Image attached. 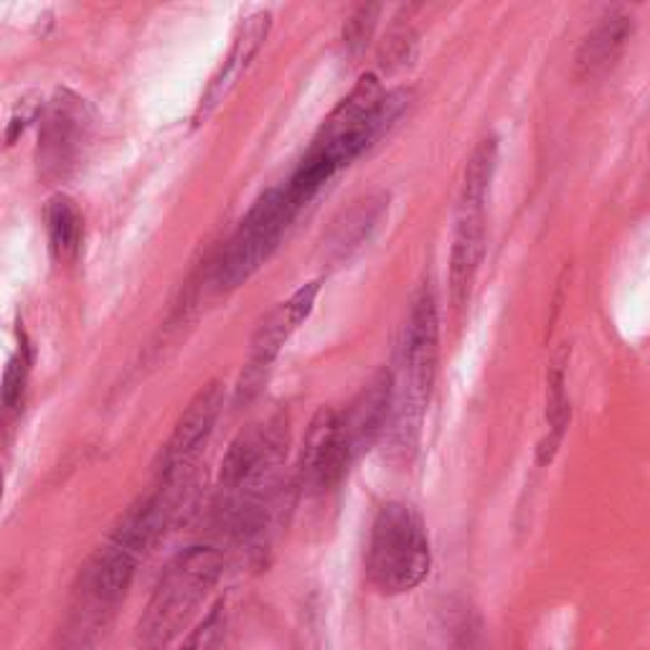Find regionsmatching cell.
I'll list each match as a JSON object with an SVG mask.
<instances>
[{
    "instance_id": "6da1fadb",
    "label": "cell",
    "mask_w": 650,
    "mask_h": 650,
    "mask_svg": "<svg viewBox=\"0 0 650 650\" xmlns=\"http://www.w3.org/2000/svg\"><path fill=\"white\" fill-rule=\"evenodd\" d=\"M437 359H440V313L435 290L425 283L412 298L397 364L391 368L395 397H391L387 440L391 452L402 460H412L417 450L422 422L433 395Z\"/></svg>"
},
{
    "instance_id": "7a4b0ae2",
    "label": "cell",
    "mask_w": 650,
    "mask_h": 650,
    "mask_svg": "<svg viewBox=\"0 0 650 650\" xmlns=\"http://www.w3.org/2000/svg\"><path fill=\"white\" fill-rule=\"evenodd\" d=\"M412 89L384 92L374 72L361 74L357 85L317 127L308 153L321 158L336 173L366 153L410 110Z\"/></svg>"
},
{
    "instance_id": "3957f363",
    "label": "cell",
    "mask_w": 650,
    "mask_h": 650,
    "mask_svg": "<svg viewBox=\"0 0 650 650\" xmlns=\"http://www.w3.org/2000/svg\"><path fill=\"white\" fill-rule=\"evenodd\" d=\"M224 574V557L214 547H188L165 566L135 627L142 650L168 648Z\"/></svg>"
},
{
    "instance_id": "277c9868",
    "label": "cell",
    "mask_w": 650,
    "mask_h": 650,
    "mask_svg": "<svg viewBox=\"0 0 650 650\" xmlns=\"http://www.w3.org/2000/svg\"><path fill=\"white\" fill-rule=\"evenodd\" d=\"M433 570L427 524L407 501H387L372 521L366 543V577L384 597L417 589Z\"/></svg>"
},
{
    "instance_id": "5b68a950",
    "label": "cell",
    "mask_w": 650,
    "mask_h": 650,
    "mask_svg": "<svg viewBox=\"0 0 650 650\" xmlns=\"http://www.w3.org/2000/svg\"><path fill=\"white\" fill-rule=\"evenodd\" d=\"M165 513L168 509H165L163 493H153L140 496L120 516L112 534L89 559L85 572V587L97 604L112 608L123 600L133 585L140 559L146 557L150 543L161 534Z\"/></svg>"
},
{
    "instance_id": "8992f818",
    "label": "cell",
    "mask_w": 650,
    "mask_h": 650,
    "mask_svg": "<svg viewBox=\"0 0 650 650\" xmlns=\"http://www.w3.org/2000/svg\"><path fill=\"white\" fill-rule=\"evenodd\" d=\"M300 209L285 184L267 188L237 224L222 249V257L216 260L214 285L218 290H234L245 285L270 260Z\"/></svg>"
},
{
    "instance_id": "52a82bcc",
    "label": "cell",
    "mask_w": 650,
    "mask_h": 650,
    "mask_svg": "<svg viewBox=\"0 0 650 650\" xmlns=\"http://www.w3.org/2000/svg\"><path fill=\"white\" fill-rule=\"evenodd\" d=\"M317 292H321V279L300 285L290 298L277 302L267 315L262 317L257 330L249 341V353L245 366H241L237 389H234V404L245 407L260 395L264 382L275 366L279 353H283L285 343L290 341V336L308 321L313 313Z\"/></svg>"
},
{
    "instance_id": "ba28073f",
    "label": "cell",
    "mask_w": 650,
    "mask_h": 650,
    "mask_svg": "<svg viewBox=\"0 0 650 650\" xmlns=\"http://www.w3.org/2000/svg\"><path fill=\"white\" fill-rule=\"evenodd\" d=\"M92 138V110L72 89H57L41 112L36 163L47 180H64L77 171Z\"/></svg>"
},
{
    "instance_id": "9c48e42d",
    "label": "cell",
    "mask_w": 650,
    "mask_h": 650,
    "mask_svg": "<svg viewBox=\"0 0 650 650\" xmlns=\"http://www.w3.org/2000/svg\"><path fill=\"white\" fill-rule=\"evenodd\" d=\"M353 455L349 437H346L343 417L334 407H321L310 420L305 440H302L298 483L310 496L328 493L341 486L349 473Z\"/></svg>"
},
{
    "instance_id": "30bf717a",
    "label": "cell",
    "mask_w": 650,
    "mask_h": 650,
    "mask_svg": "<svg viewBox=\"0 0 650 650\" xmlns=\"http://www.w3.org/2000/svg\"><path fill=\"white\" fill-rule=\"evenodd\" d=\"M224 407V384L222 382H209L196 391L191 402L186 404V410L180 412V417L173 427L168 442L163 445L161 450V463H158V473H161V480L173 483L184 475L203 445L214 433L218 414H222Z\"/></svg>"
},
{
    "instance_id": "8fae6325",
    "label": "cell",
    "mask_w": 650,
    "mask_h": 650,
    "mask_svg": "<svg viewBox=\"0 0 650 650\" xmlns=\"http://www.w3.org/2000/svg\"><path fill=\"white\" fill-rule=\"evenodd\" d=\"M270 28H272L270 11H257L249 18L241 21V26L237 28V36H234L229 47V54L224 57V62L216 66L214 74H211L209 85L203 87L199 102H196L193 125L207 123V120L214 115V110L224 102V97L232 92L241 74L247 72V66L252 64L257 51L262 49L264 41H267Z\"/></svg>"
},
{
    "instance_id": "7c38bea8",
    "label": "cell",
    "mask_w": 650,
    "mask_h": 650,
    "mask_svg": "<svg viewBox=\"0 0 650 650\" xmlns=\"http://www.w3.org/2000/svg\"><path fill=\"white\" fill-rule=\"evenodd\" d=\"M389 214V193L374 191L353 199L334 222L323 237V260L330 267H341L351 262L374 234L382 229L384 218Z\"/></svg>"
},
{
    "instance_id": "4fadbf2b",
    "label": "cell",
    "mask_w": 650,
    "mask_h": 650,
    "mask_svg": "<svg viewBox=\"0 0 650 650\" xmlns=\"http://www.w3.org/2000/svg\"><path fill=\"white\" fill-rule=\"evenodd\" d=\"M483 254H486V203L460 201L450 247V300L458 310L471 300Z\"/></svg>"
},
{
    "instance_id": "5bb4252c",
    "label": "cell",
    "mask_w": 650,
    "mask_h": 650,
    "mask_svg": "<svg viewBox=\"0 0 650 650\" xmlns=\"http://www.w3.org/2000/svg\"><path fill=\"white\" fill-rule=\"evenodd\" d=\"M391 397H395V384H391V368H382L368 379L353 402L341 412L346 437H349L353 455L361 458L374 448L382 437H387L391 420Z\"/></svg>"
},
{
    "instance_id": "9a60e30c",
    "label": "cell",
    "mask_w": 650,
    "mask_h": 650,
    "mask_svg": "<svg viewBox=\"0 0 650 650\" xmlns=\"http://www.w3.org/2000/svg\"><path fill=\"white\" fill-rule=\"evenodd\" d=\"M633 36V16H627L625 11H608L597 21V26L582 39L577 57V77L585 82L600 79L604 74L615 70V64L623 57Z\"/></svg>"
},
{
    "instance_id": "2e32d148",
    "label": "cell",
    "mask_w": 650,
    "mask_h": 650,
    "mask_svg": "<svg viewBox=\"0 0 650 650\" xmlns=\"http://www.w3.org/2000/svg\"><path fill=\"white\" fill-rule=\"evenodd\" d=\"M43 224H47L49 249L57 262L77 260L82 239H85V218L77 201L66 193H54L43 207Z\"/></svg>"
},
{
    "instance_id": "e0dca14e",
    "label": "cell",
    "mask_w": 650,
    "mask_h": 650,
    "mask_svg": "<svg viewBox=\"0 0 650 650\" xmlns=\"http://www.w3.org/2000/svg\"><path fill=\"white\" fill-rule=\"evenodd\" d=\"M547 425L549 433L543 437L539 450H536V458H539V465H549L554 460L559 445H562L566 427H570L572 420V402L570 391H566V374L562 364H554L549 372L547 382Z\"/></svg>"
},
{
    "instance_id": "ac0fdd59",
    "label": "cell",
    "mask_w": 650,
    "mask_h": 650,
    "mask_svg": "<svg viewBox=\"0 0 650 650\" xmlns=\"http://www.w3.org/2000/svg\"><path fill=\"white\" fill-rule=\"evenodd\" d=\"M496 165H498V138L496 135H486V138L473 148L471 158H467L460 201L486 203Z\"/></svg>"
},
{
    "instance_id": "d6986e66",
    "label": "cell",
    "mask_w": 650,
    "mask_h": 650,
    "mask_svg": "<svg viewBox=\"0 0 650 650\" xmlns=\"http://www.w3.org/2000/svg\"><path fill=\"white\" fill-rule=\"evenodd\" d=\"M28 372H32V359H28L26 349H18L9 359L3 372V404L9 412H16L21 402H24Z\"/></svg>"
},
{
    "instance_id": "ffe728a7",
    "label": "cell",
    "mask_w": 650,
    "mask_h": 650,
    "mask_svg": "<svg viewBox=\"0 0 650 650\" xmlns=\"http://www.w3.org/2000/svg\"><path fill=\"white\" fill-rule=\"evenodd\" d=\"M379 5H359L357 11L351 13L349 21L343 26V47L351 54H359L361 49L366 47L368 39H372L376 18H379Z\"/></svg>"
},
{
    "instance_id": "44dd1931",
    "label": "cell",
    "mask_w": 650,
    "mask_h": 650,
    "mask_svg": "<svg viewBox=\"0 0 650 650\" xmlns=\"http://www.w3.org/2000/svg\"><path fill=\"white\" fill-rule=\"evenodd\" d=\"M417 47V34L412 26H395L382 43L384 64H410Z\"/></svg>"
},
{
    "instance_id": "7402d4cb",
    "label": "cell",
    "mask_w": 650,
    "mask_h": 650,
    "mask_svg": "<svg viewBox=\"0 0 650 650\" xmlns=\"http://www.w3.org/2000/svg\"><path fill=\"white\" fill-rule=\"evenodd\" d=\"M224 638V612L222 608L211 610L203 623L188 635V640L180 646V650H216Z\"/></svg>"
},
{
    "instance_id": "603a6c76",
    "label": "cell",
    "mask_w": 650,
    "mask_h": 650,
    "mask_svg": "<svg viewBox=\"0 0 650 650\" xmlns=\"http://www.w3.org/2000/svg\"><path fill=\"white\" fill-rule=\"evenodd\" d=\"M41 112V97H24V100H18L16 110H13V115L9 120V127H5V142L13 146L24 130L28 127V123H34L36 115Z\"/></svg>"
},
{
    "instance_id": "cb8c5ba5",
    "label": "cell",
    "mask_w": 650,
    "mask_h": 650,
    "mask_svg": "<svg viewBox=\"0 0 650 650\" xmlns=\"http://www.w3.org/2000/svg\"><path fill=\"white\" fill-rule=\"evenodd\" d=\"M455 642L452 650H480V620L473 615H463L455 627Z\"/></svg>"
}]
</instances>
